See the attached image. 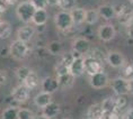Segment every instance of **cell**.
Here are the masks:
<instances>
[{"instance_id":"40","label":"cell","mask_w":133,"mask_h":119,"mask_svg":"<svg viewBox=\"0 0 133 119\" xmlns=\"http://www.w3.org/2000/svg\"><path fill=\"white\" fill-rule=\"evenodd\" d=\"M125 119H133V108H130L125 114Z\"/></svg>"},{"instance_id":"45","label":"cell","mask_w":133,"mask_h":119,"mask_svg":"<svg viewBox=\"0 0 133 119\" xmlns=\"http://www.w3.org/2000/svg\"><path fill=\"white\" fill-rule=\"evenodd\" d=\"M2 21H4V20L1 19V16H0V25H1V23H2Z\"/></svg>"},{"instance_id":"43","label":"cell","mask_w":133,"mask_h":119,"mask_svg":"<svg viewBox=\"0 0 133 119\" xmlns=\"http://www.w3.org/2000/svg\"><path fill=\"white\" fill-rule=\"evenodd\" d=\"M5 1L8 4V6H9V5L12 6V5H16V4H17L18 0H5Z\"/></svg>"},{"instance_id":"4","label":"cell","mask_w":133,"mask_h":119,"mask_svg":"<svg viewBox=\"0 0 133 119\" xmlns=\"http://www.w3.org/2000/svg\"><path fill=\"white\" fill-rule=\"evenodd\" d=\"M116 19L121 25L129 26L133 21V8L130 6H118L115 8Z\"/></svg>"},{"instance_id":"26","label":"cell","mask_w":133,"mask_h":119,"mask_svg":"<svg viewBox=\"0 0 133 119\" xmlns=\"http://www.w3.org/2000/svg\"><path fill=\"white\" fill-rule=\"evenodd\" d=\"M11 35V26L7 21H2L0 25V38L6 39Z\"/></svg>"},{"instance_id":"27","label":"cell","mask_w":133,"mask_h":119,"mask_svg":"<svg viewBox=\"0 0 133 119\" xmlns=\"http://www.w3.org/2000/svg\"><path fill=\"white\" fill-rule=\"evenodd\" d=\"M99 18V14L97 10H95V9H89V10L86 11V20L85 23H87L89 25H92L95 24L96 21L98 20Z\"/></svg>"},{"instance_id":"2","label":"cell","mask_w":133,"mask_h":119,"mask_svg":"<svg viewBox=\"0 0 133 119\" xmlns=\"http://www.w3.org/2000/svg\"><path fill=\"white\" fill-rule=\"evenodd\" d=\"M29 47L27 43L16 39L9 46V55L15 60H23L29 54Z\"/></svg>"},{"instance_id":"31","label":"cell","mask_w":133,"mask_h":119,"mask_svg":"<svg viewBox=\"0 0 133 119\" xmlns=\"http://www.w3.org/2000/svg\"><path fill=\"white\" fill-rule=\"evenodd\" d=\"M34 114L32 110L26 108H21L18 111V119H34Z\"/></svg>"},{"instance_id":"6","label":"cell","mask_w":133,"mask_h":119,"mask_svg":"<svg viewBox=\"0 0 133 119\" xmlns=\"http://www.w3.org/2000/svg\"><path fill=\"white\" fill-rule=\"evenodd\" d=\"M112 90L117 95H125L129 93V80L125 78H116L109 82Z\"/></svg>"},{"instance_id":"36","label":"cell","mask_w":133,"mask_h":119,"mask_svg":"<svg viewBox=\"0 0 133 119\" xmlns=\"http://www.w3.org/2000/svg\"><path fill=\"white\" fill-rule=\"evenodd\" d=\"M8 8V4L5 1V0H0V16L2 14H5L6 10Z\"/></svg>"},{"instance_id":"23","label":"cell","mask_w":133,"mask_h":119,"mask_svg":"<svg viewBox=\"0 0 133 119\" xmlns=\"http://www.w3.org/2000/svg\"><path fill=\"white\" fill-rule=\"evenodd\" d=\"M38 82H39V81H38L37 74H36L34 71H32V73L28 75V78L26 79V80L23 82V83H24L27 88L31 89V90H34V89L38 85Z\"/></svg>"},{"instance_id":"28","label":"cell","mask_w":133,"mask_h":119,"mask_svg":"<svg viewBox=\"0 0 133 119\" xmlns=\"http://www.w3.org/2000/svg\"><path fill=\"white\" fill-rule=\"evenodd\" d=\"M75 58H76V56L74 53H65L61 57V60H60V63L63 64L66 68H70V65L72 64V62L75 61Z\"/></svg>"},{"instance_id":"39","label":"cell","mask_w":133,"mask_h":119,"mask_svg":"<svg viewBox=\"0 0 133 119\" xmlns=\"http://www.w3.org/2000/svg\"><path fill=\"white\" fill-rule=\"evenodd\" d=\"M126 33H128L129 37L133 39V21L129 26H126Z\"/></svg>"},{"instance_id":"3","label":"cell","mask_w":133,"mask_h":119,"mask_svg":"<svg viewBox=\"0 0 133 119\" xmlns=\"http://www.w3.org/2000/svg\"><path fill=\"white\" fill-rule=\"evenodd\" d=\"M54 23H55V26L60 31H68V29H70L72 27V25H74L71 12L65 11V10L59 11L54 17Z\"/></svg>"},{"instance_id":"20","label":"cell","mask_w":133,"mask_h":119,"mask_svg":"<svg viewBox=\"0 0 133 119\" xmlns=\"http://www.w3.org/2000/svg\"><path fill=\"white\" fill-rule=\"evenodd\" d=\"M86 11L84 8H75L71 10L72 20H74L75 25H80L86 20Z\"/></svg>"},{"instance_id":"44","label":"cell","mask_w":133,"mask_h":119,"mask_svg":"<svg viewBox=\"0 0 133 119\" xmlns=\"http://www.w3.org/2000/svg\"><path fill=\"white\" fill-rule=\"evenodd\" d=\"M34 119H50V118L45 117L44 115H41V116H35V117H34Z\"/></svg>"},{"instance_id":"8","label":"cell","mask_w":133,"mask_h":119,"mask_svg":"<svg viewBox=\"0 0 133 119\" xmlns=\"http://www.w3.org/2000/svg\"><path fill=\"white\" fill-rule=\"evenodd\" d=\"M89 83L94 89H103L105 88L106 85L108 84V78L107 74L103 72H98L96 74L90 75V79H89Z\"/></svg>"},{"instance_id":"12","label":"cell","mask_w":133,"mask_h":119,"mask_svg":"<svg viewBox=\"0 0 133 119\" xmlns=\"http://www.w3.org/2000/svg\"><path fill=\"white\" fill-rule=\"evenodd\" d=\"M106 61L112 68H122L125 65V58L118 52H109L106 56Z\"/></svg>"},{"instance_id":"11","label":"cell","mask_w":133,"mask_h":119,"mask_svg":"<svg viewBox=\"0 0 133 119\" xmlns=\"http://www.w3.org/2000/svg\"><path fill=\"white\" fill-rule=\"evenodd\" d=\"M70 73L74 75L75 78H78L85 73V58L82 56L76 57L75 61L72 62V64L69 68Z\"/></svg>"},{"instance_id":"17","label":"cell","mask_w":133,"mask_h":119,"mask_svg":"<svg viewBox=\"0 0 133 119\" xmlns=\"http://www.w3.org/2000/svg\"><path fill=\"white\" fill-rule=\"evenodd\" d=\"M99 16L102 18L106 19V20H109V19H113L114 17H116V10L113 6L109 5H103L97 9Z\"/></svg>"},{"instance_id":"42","label":"cell","mask_w":133,"mask_h":119,"mask_svg":"<svg viewBox=\"0 0 133 119\" xmlns=\"http://www.w3.org/2000/svg\"><path fill=\"white\" fill-rule=\"evenodd\" d=\"M129 93L133 94V78L129 79Z\"/></svg>"},{"instance_id":"46","label":"cell","mask_w":133,"mask_h":119,"mask_svg":"<svg viewBox=\"0 0 133 119\" xmlns=\"http://www.w3.org/2000/svg\"><path fill=\"white\" fill-rule=\"evenodd\" d=\"M130 1H131V2H132V5H133V0H130Z\"/></svg>"},{"instance_id":"33","label":"cell","mask_w":133,"mask_h":119,"mask_svg":"<svg viewBox=\"0 0 133 119\" xmlns=\"http://www.w3.org/2000/svg\"><path fill=\"white\" fill-rule=\"evenodd\" d=\"M36 9H45L48 5V0H29Z\"/></svg>"},{"instance_id":"1","label":"cell","mask_w":133,"mask_h":119,"mask_svg":"<svg viewBox=\"0 0 133 119\" xmlns=\"http://www.w3.org/2000/svg\"><path fill=\"white\" fill-rule=\"evenodd\" d=\"M35 11H36V8L33 6L31 1L22 2V4L17 5V8H16L17 17L23 23H25V24H28V23H31L33 20V16H34Z\"/></svg>"},{"instance_id":"18","label":"cell","mask_w":133,"mask_h":119,"mask_svg":"<svg viewBox=\"0 0 133 119\" xmlns=\"http://www.w3.org/2000/svg\"><path fill=\"white\" fill-rule=\"evenodd\" d=\"M60 110H61L60 105L52 101L51 103L48 105L45 108H43V115H44L45 117L52 119V118H55L56 116L60 114Z\"/></svg>"},{"instance_id":"7","label":"cell","mask_w":133,"mask_h":119,"mask_svg":"<svg viewBox=\"0 0 133 119\" xmlns=\"http://www.w3.org/2000/svg\"><path fill=\"white\" fill-rule=\"evenodd\" d=\"M31 94V89L27 88L24 83H21L16 87L11 92V97L17 102H25L28 100Z\"/></svg>"},{"instance_id":"22","label":"cell","mask_w":133,"mask_h":119,"mask_svg":"<svg viewBox=\"0 0 133 119\" xmlns=\"http://www.w3.org/2000/svg\"><path fill=\"white\" fill-rule=\"evenodd\" d=\"M46 20H48V12H46L45 9H36L32 21L36 26H43L45 25Z\"/></svg>"},{"instance_id":"21","label":"cell","mask_w":133,"mask_h":119,"mask_svg":"<svg viewBox=\"0 0 133 119\" xmlns=\"http://www.w3.org/2000/svg\"><path fill=\"white\" fill-rule=\"evenodd\" d=\"M56 79H58V82H59L60 87H63V88L71 87V85L74 84V82H75V77L70 73V72L56 75Z\"/></svg>"},{"instance_id":"47","label":"cell","mask_w":133,"mask_h":119,"mask_svg":"<svg viewBox=\"0 0 133 119\" xmlns=\"http://www.w3.org/2000/svg\"><path fill=\"white\" fill-rule=\"evenodd\" d=\"M63 119H70V118H63Z\"/></svg>"},{"instance_id":"25","label":"cell","mask_w":133,"mask_h":119,"mask_svg":"<svg viewBox=\"0 0 133 119\" xmlns=\"http://www.w3.org/2000/svg\"><path fill=\"white\" fill-rule=\"evenodd\" d=\"M31 73H32V70L27 66H19L16 69V77H17L19 81H22V83L28 78V75Z\"/></svg>"},{"instance_id":"32","label":"cell","mask_w":133,"mask_h":119,"mask_svg":"<svg viewBox=\"0 0 133 119\" xmlns=\"http://www.w3.org/2000/svg\"><path fill=\"white\" fill-rule=\"evenodd\" d=\"M128 105V100L124 95H117L116 97V108H117V112L121 111L122 109L125 108V106Z\"/></svg>"},{"instance_id":"16","label":"cell","mask_w":133,"mask_h":119,"mask_svg":"<svg viewBox=\"0 0 133 119\" xmlns=\"http://www.w3.org/2000/svg\"><path fill=\"white\" fill-rule=\"evenodd\" d=\"M104 115H105V111H104V109H103L102 105H99V103L90 106L87 110V118L88 119H103Z\"/></svg>"},{"instance_id":"10","label":"cell","mask_w":133,"mask_h":119,"mask_svg":"<svg viewBox=\"0 0 133 119\" xmlns=\"http://www.w3.org/2000/svg\"><path fill=\"white\" fill-rule=\"evenodd\" d=\"M115 34H116L115 28L109 24L102 25L101 27L98 28V37L101 38L103 42L112 41V39L115 37Z\"/></svg>"},{"instance_id":"9","label":"cell","mask_w":133,"mask_h":119,"mask_svg":"<svg viewBox=\"0 0 133 119\" xmlns=\"http://www.w3.org/2000/svg\"><path fill=\"white\" fill-rule=\"evenodd\" d=\"M72 49H74L75 53L82 56L84 54L90 51V43L86 38H82V37L76 38L74 43H72Z\"/></svg>"},{"instance_id":"41","label":"cell","mask_w":133,"mask_h":119,"mask_svg":"<svg viewBox=\"0 0 133 119\" xmlns=\"http://www.w3.org/2000/svg\"><path fill=\"white\" fill-rule=\"evenodd\" d=\"M60 0H48V5L52 6V7H55V6H59Z\"/></svg>"},{"instance_id":"29","label":"cell","mask_w":133,"mask_h":119,"mask_svg":"<svg viewBox=\"0 0 133 119\" xmlns=\"http://www.w3.org/2000/svg\"><path fill=\"white\" fill-rule=\"evenodd\" d=\"M75 5H76V0H60L59 7L62 10L69 11V10L75 9Z\"/></svg>"},{"instance_id":"15","label":"cell","mask_w":133,"mask_h":119,"mask_svg":"<svg viewBox=\"0 0 133 119\" xmlns=\"http://www.w3.org/2000/svg\"><path fill=\"white\" fill-rule=\"evenodd\" d=\"M52 102V94L51 93H48V92H39L38 94L35 95L34 98V103L36 107L38 108H45L48 105H50Z\"/></svg>"},{"instance_id":"19","label":"cell","mask_w":133,"mask_h":119,"mask_svg":"<svg viewBox=\"0 0 133 119\" xmlns=\"http://www.w3.org/2000/svg\"><path fill=\"white\" fill-rule=\"evenodd\" d=\"M102 107L104 109L105 114H111V112H115L117 114V108H116V98L109 97L103 100L102 102Z\"/></svg>"},{"instance_id":"5","label":"cell","mask_w":133,"mask_h":119,"mask_svg":"<svg viewBox=\"0 0 133 119\" xmlns=\"http://www.w3.org/2000/svg\"><path fill=\"white\" fill-rule=\"evenodd\" d=\"M103 63L94 56L85 57V72L89 77L92 74H96L98 72H103Z\"/></svg>"},{"instance_id":"30","label":"cell","mask_w":133,"mask_h":119,"mask_svg":"<svg viewBox=\"0 0 133 119\" xmlns=\"http://www.w3.org/2000/svg\"><path fill=\"white\" fill-rule=\"evenodd\" d=\"M48 52L51 53L53 55H58L60 52H61V44L56 41H53L49 44L48 46Z\"/></svg>"},{"instance_id":"38","label":"cell","mask_w":133,"mask_h":119,"mask_svg":"<svg viewBox=\"0 0 133 119\" xmlns=\"http://www.w3.org/2000/svg\"><path fill=\"white\" fill-rule=\"evenodd\" d=\"M103 119H119L118 115L115 114V112H111V114H105Z\"/></svg>"},{"instance_id":"34","label":"cell","mask_w":133,"mask_h":119,"mask_svg":"<svg viewBox=\"0 0 133 119\" xmlns=\"http://www.w3.org/2000/svg\"><path fill=\"white\" fill-rule=\"evenodd\" d=\"M123 75H124L125 79H132V75H133V65L131 64H128V65H124V69H123Z\"/></svg>"},{"instance_id":"24","label":"cell","mask_w":133,"mask_h":119,"mask_svg":"<svg viewBox=\"0 0 133 119\" xmlns=\"http://www.w3.org/2000/svg\"><path fill=\"white\" fill-rule=\"evenodd\" d=\"M18 111L19 109L16 107H8L2 111L1 118L2 119H18Z\"/></svg>"},{"instance_id":"14","label":"cell","mask_w":133,"mask_h":119,"mask_svg":"<svg viewBox=\"0 0 133 119\" xmlns=\"http://www.w3.org/2000/svg\"><path fill=\"white\" fill-rule=\"evenodd\" d=\"M60 87L58 79L56 78H51V77H46L43 79L42 81V90L48 93H54Z\"/></svg>"},{"instance_id":"35","label":"cell","mask_w":133,"mask_h":119,"mask_svg":"<svg viewBox=\"0 0 133 119\" xmlns=\"http://www.w3.org/2000/svg\"><path fill=\"white\" fill-rule=\"evenodd\" d=\"M68 72H70L69 71V68L64 66V65L61 64L60 62L55 65V73H56V75H60V74H63V73H68Z\"/></svg>"},{"instance_id":"13","label":"cell","mask_w":133,"mask_h":119,"mask_svg":"<svg viewBox=\"0 0 133 119\" xmlns=\"http://www.w3.org/2000/svg\"><path fill=\"white\" fill-rule=\"evenodd\" d=\"M35 34V28L33 26H29V25H25L23 27L18 28L17 31V39L22 42H25L27 43L32 39V37L34 36Z\"/></svg>"},{"instance_id":"37","label":"cell","mask_w":133,"mask_h":119,"mask_svg":"<svg viewBox=\"0 0 133 119\" xmlns=\"http://www.w3.org/2000/svg\"><path fill=\"white\" fill-rule=\"evenodd\" d=\"M8 80V75L5 71H0V84H5Z\"/></svg>"}]
</instances>
